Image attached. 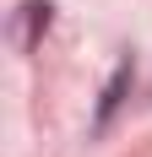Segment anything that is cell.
Wrapping results in <instances>:
<instances>
[{
    "mask_svg": "<svg viewBox=\"0 0 152 157\" xmlns=\"http://www.w3.org/2000/svg\"><path fill=\"white\" fill-rule=\"evenodd\" d=\"M49 22H54V6H49V0H22L16 16H11V44L22 49V54H33L38 38L49 33Z\"/></svg>",
    "mask_w": 152,
    "mask_h": 157,
    "instance_id": "obj_1",
    "label": "cell"
},
{
    "mask_svg": "<svg viewBox=\"0 0 152 157\" xmlns=\"http://www.w3.org/2000/svg\"><path fill=\"white\" fill-rule=\"evenodd\" d=\"M125 87H130V60H120V71H114V81L103 87V98H98V125H103L109 114L120 109V98H125Z\"/></svg>",
    "mask_w": 152,
    "mask_h": 157,
    "instance_id": "obj_2",
    "label": "cell"
}]
</instances>
